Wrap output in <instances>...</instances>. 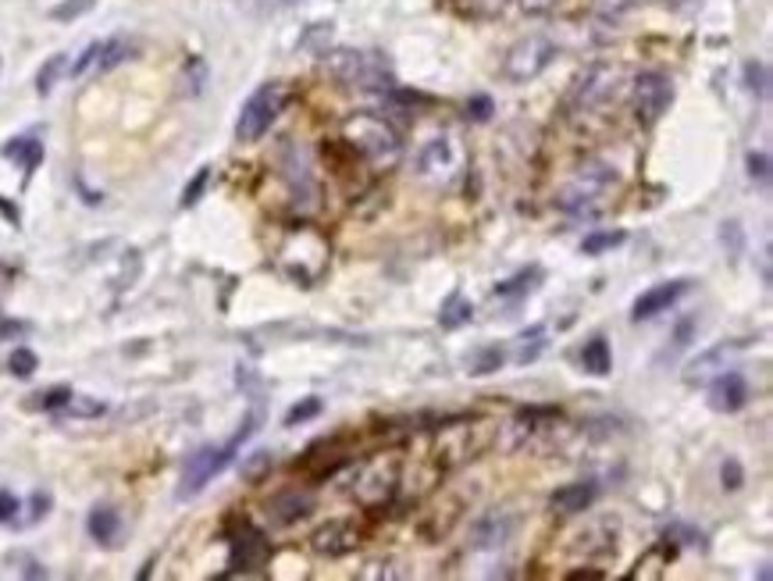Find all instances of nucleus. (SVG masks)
<instances>
[{"mask_svg": "<svg viewBox=\"0 0 773 581\" xmlns=\"http://www.w3.org/2000/svg\"><path fill=\"white\" fill-rule=\"evenodd\" d=\"M342 143L357 150L374 172H389V168H396L403 158L400 132L392 122H385L382 114H368V111L350 114L347 122H342Z\"/></svg>", "mask_w": 773, "mask_h": 581, "instance_id": "nucleus-1", "label": "nucleus"}, {"mask_svg": "<svg viewBox=\"0 0 773 581\" xmlns=\"http://www.w3.org/2000/svg\"><path fill=\"white\" fill-rule=\"evenodd\" d=\"M329 261H332L329 236L314 226H293L279 247V268L300 286L321 282V276L329 271Z\"/></svg>", "mask_w": 773, "mask_h": 581, "instance_id": "nucleus-2", "label": "nucleus"}, {"mask_svg": "<svg viewBox=\"0 0 773 581\" xmlns=\"http://www.w3.org/2000/svg\"><path fill=\"white\" fill-rule=\"evenodd\" d=\"M616 186V172L603 161H589L581 164V172L574 176V182L556 197V203L574 218H595L606 208V197Z\"/></svg>", "mask_w": 773, "mask_h": 581, "instance_id": "nucleus-3", "label": "nucleus"}, {"mask_svg": "<svg viewBox=\"0 0 773 581\" xmlns=\"http://www.w3.org/2000/svg\"><path fill=\"white\" fill-rule=\"evenodd\" d=\"M253 429H257V414H250V418L243 421V429H239V432L225 442V447H203V450H197L193 457H189L185 468H182V485H179L182 500H189V495L203 492V485H208L214 474L225 471V468L232 464L235 450L243 447V442L253 435Z\"/></svg>", "mask_w": 773, "mask_h": 581, "instance_id": "nucleus-4", "label": "nucleus"}, {"mask_svg": "<svg viewBox=\"0 0 773 581\" xmlns=\"http://www.w3.org/2000/svg\"><path fill=\"white\" fill-rule=\"evenodd\" d=\"M329 72L353 90H392V68L378 50H332Z\"/></svg>", "mask_w": 773, "mask_h": 581, "instance_id": "nucleus-5", "label": "nucleus"}, {"mask_svg": "<svg viewBox=\"0 0 773 581\" xmlns=\"http://www.w3.org/2000/svg\"><path fill=\"white\" fill-rule=\"evenodd\" d=\"M285 104H289V87L279 79H271V82H264L261 90H253L250 100L243 104V111H239L235 140L239 143H257L274 126V118L285 111Z\"/></svg>", "mask_w": 773, "mask_h": 581, "instance_id": "nucleus-6", "label": "nucleus"}, {"mask_svg": "<svg viewBox=\"0 0 773 581\" xmlns=\"http://www.w3.org/2000/svg\"><path fill=\"white\" fill-rule=\"evenodd\" d=\"M489 421H453V424H445V429L439 432V442H435V460H439V468H460V464H468V460H474L481 450L489 447Z\"/></svg>", "mask_w": 773, "mask_h": 581, "instance_id": "nucleus-7", "label": "nucleus"}, {"mask_svg": "<svg viewBox=\"0 0 773 581\" xmlns=\"http://www.w3.org/2000/svg\"><path fill=\"white\" fill-rule=\"evenodd\" d=\"M560 58V47L542 37V32H535V37H524L518 40L510 50H506V58H503V79L506 82H531V79H539L549 64H553Z\"/></svg>", "mask_w": 773, "mask_h": 581, "instance_id": "nucleus-8", "label": "nucleus"}, {"mask_svg": "<svg viewBox=\"0 0 773 581\" xmlns=\"http://www.w3.org/2000/svg\"><path fill=\"white\" fill-rule=\"evenodd\" d=\"M271 560V542L257 524L235 521L229 532V574H257Z\"/></svg>", "mask_w": 773, "mask_h": 581, "instance_id": "nucleus-9", "label": "nucleus"}, {"mask_svg": "<svg viewBox=\"0 0 773 581\" xmlns=\"http://www.w3.org/2000/svg\"><path fill=\"white\" fill-rule=\"evenodd\" d=\"M670 104H674V82H670L663 72H642L639 79H634L631 108L642 126H656L670 111Z\"/></svg>", "mask_w": 773, "mask_h": 581, "instance_id": "nucleus-10", "label": "nucleus"}, {"mask_svg": "<svg viewBox=\"0 0 773 581\" xmlns=\"http://www.w3.org/2000/svg\"><path fill=\"white\" fill-rule=\"evenodd\" d=\"M616 79H621V72L610 68V64H592L585 76H578L571 100H566L571 114H592V111L603 108L606 100L616 93Z\"/></svg>", "mask_w": 773, "mask_h": 581, "instance_id": "nucleus-11", "label": "nucleus"}, {"mask_svg": "<svg viewBox=\"0 0 773 581\" xmlns=\"http://www.w3.org/2000/svg\"><path fill=\"white\" fill-rule=\"evenodd\" d=\"M400 485V464L396 457H374L371 464L360 468L357 474V485H353V495L364 507H382L392 492H396Z\"/></svg>", "mask_w": 773, "mask_h": 581, "instance_id": "nucleus-12", "label": "nucleus"}, {"mask_svg": "<svg viewBox=\"0 0 773 581\" xmlns=\"http://www.w3.org/2000/svg\"><path fill=\"white\" fill-rule=\"evenodd\" d=\"M135 54V43L126 40V37H114V40H100V43H90L79 54V61L72 64V76H104L111 72V68L126 64L129 58Z\"/></svg>", "mask_w": 773, "mask_h": 581, "instance_id": "nucleus-13", "label": "nucleus"}, {"mask_svg": "<svg viewBox=\"0 0 773 581\" xmlns=\"http://www.w3.org/2000/svg\"><path fill=\"white\" fill-rule=\"evenodd\" d=\"M456 164H460V150L453 143V136L450 132H442V136H432L424 147H421V158H418V172L424 179H432V182H445L453 172H456Z\"/></svg>", "mask_w": 773, "mask_h": 581, "instance_id": "nucleus-14", "label": "nucleus"}, {"mask_svg": "<svg viewBox=\"0 0 773 581\" xmlns=\"http://www.w3.org/2000/svg\"><path fill=\"white\" fill-rule=\"evenodd\" d=\"M684 293H692V279H674V282H660V286L645 289L631 307V321H649V318L670 311Z\"/></svg>", "mask_w": 773, "mask_h": 581, "instance_id": "nucleus-15", "label": "nucleus"}, {"mask_svg": "<svg viewBox=\"0 0 773 581\" xmlns=\"http://www.w3.org/2000/svg\"><path fill=\"white\" fill-rule=\"evenodd\" d=\"M706 400L716 414H737L749 403V382L742 379V371H720L713 374Z\"/></svg>", "mask_w": 773, "mask_h": 581, "instance_id": "nucleus-16", "label": "nucleus"}, {"mask_svg": "<svg viewBox=\"0 0 773 581\" xmlns=\"http://www.w3.org/2000/svg\"><path fill=\"white\" fill-rule=\"evenodd\" d=\"M357 542H360V535L350 521H329L314 532V550L324 557H347L357 550Z\"/></svg>", "mask_w": 773, "mask_h": 581, "instance_id": "nucleus-17", "label": "nucleus"}, {"mask_svg": "<svg viewBox=\"0 0 773 581\" xmlns=\"http://www.w3.org/2000/svg\"><path fill=\"white\" fill-rule=\"evenodd\" d=\"M745 347H749V339H734V343H720V347H713L710 353L695 357L692 368L684 371V382H689V385H702V382H710L713 374H720V368H727V364H724L727 357H731L734 350H745Z\"/></svg>", "mask_w": 773, "mask_h": 581, "instance_id": "nucleus-18", "label": "nucleus"}, {"mask_svg": "<svg viewBox=\"0 0 773 581\" xmlns=\"http://www.w3.org/2000/svg\"><path fill=\"white\" fill-rule=\"evenodd\" d=\"M285 179L289 186H293V193H300L303 200H314L318 186H314V168H311V158H307V150L285 143ZM297 197V200H300Z\"/></svg>", "mask_w": 773, "mask_h": 581, "instance_id": "nucleus-19", "label": "nucleus"}, {"mask_svg": "<svg viewBox=\"0 0 773 581\" xmlns=\"http://www.w3.org/2000/svg\"><path fill=\"white\" fill-rule=\"evenodd\" d=\"M595 495H599V485L589 478V482H571V485L556 489L549 495V507H553L556 514H585L595 503Z\"/></svg>", "mask_w": 773, "mask_h": 581, "instance_id": "nucleus-20", "label": "nucleus"}, {"mask_svg": "<svg viewBox=\"0 0 773 581\" xmlns=\"http://www.w3.org/2000/svg\"><path fill=\"white\" fill-rule=\"evenodd\" d=\"M311 507H314V500H311L307 492L285 489V492H279V495H274V500L268 503V514H271L274 524H293V521H300V518L311 514Z\"/></svg>", "mask_w": 773, "mask_h": 581, "instance_id": "nucleus-21", "label": "nucleus"}, {"mask_svg": "<svg viewBox=\"0 0 773 581\" xmlns=\"http://www.w3.org/2000/svg\"><path fill=\"white\" fill-rule=\"evenodd\" d=\"M513 532V518L503 514V510H495V514H485L478 524H474V550H495V545H503Z\"/></svg>", "mask_w": 773, "mask_h": 581, "instance_id": "nucleus-22", "label": "nucleus"}, {"mask_svg": "<svg viewBox=\"0 0 773 581\" xmlns=\"http://www.w3.org/2000/svg\"><path fill=\"white\" fill-rule=\"evenodd\" d=\"M4 158L14 161L29 176V172H37L40 161H43V143L37 140V136H14V140L4 147Z\"/></svg>", "mask_w": 773, "mask_h": 581, "instance_id": "nucleus-23", "label": "nucleus"}, {"mask_svg": "<svg viewBox=\"0 0 773 581\" xmlns=\"http://www.w3.org/2000/svg\"><path fill=\"white\" fill-rule=\"evenodd\" d=\"M86 528H90V535L100 545H114L118 532H122V518H118L114 507H97V510H90V521H86Z\"/></svg>", "mask_w": 773, "mask_h": 581, "instance_id": "nucleus-24", "label": "nucleus"}, {"mask_svg": "<svg viewBox=\"0 0 773 581\" xmlns=\"http://www.w3.org/2000/svg\"><path fill=\"white\" fill-rule=\"evenodd\" d=\"M581 368L595 374V379H606V374L613 371V353H610V343L603 335H595L585 343V350H581Z\"/></svg>", "mask_w": 773, "mask_h": 581, "instance_id": "nucleus-25", "label": "nucleus"}, {"mask_svg": "<svg viewBox=\"0 0 773 581\" xmlns=\"http://www.w3.org/2000/svg\"><path fill=\"white\" fill-rule=\"evenodd\" d=\"M628 239L624 229H603V232H589L585 239H581V253H589V258H599V253H606L613 247H621Z\"/></svg>", "mask_w": 773, "mask_h": 581, "instance_id": "nucleus-26", "label": "nucleus"}, {"mask_svg": "<svg viewBox=\"0 0 773 581\" xmlns=\"http://www.w3.org/2000/svg\"><path fill=\"white\" fill-rule=\"evenodd\" d=\"M542 350H545V329H542V324H535V329H531V332H521V335H518V350H513V364H531Z\"/></svg>", "mask_w": 773, "mask_h": 581, "instance_id": "nucleus-27", "label": "nucleus"}, {"mask_svg": "<svg viewBox=\"0 0 773 581\" xmlns=\"http://www.w3.org/2000/svg\"><path fill=\"white\" fill-rule=\"evenodd\" d=\"M471 314H474V307H471L468 300H463V293H453L450 300L442 303L439 321H442V329H460V324L471 321Z\"/></svg>", "mask_w": 773, "mask_h": 581, "instance_id": "nucleus-28", "label": "nucleus"}, {"mask_svg": "<svg viewBox=\"0 0 773 581\" xmlns=\"http://www.w3.org/2000/svg\"><path fill=\"white\" fill-rule=\"evenodd\" d=\"M64 72H68V58H64V54H54V58H50V61L40 68V76H37V93L47 97L50 90L58 87V79H61Z\"/></svg>", "mask_w": 773, "mask_h": 581, "instance_id": "nucleus-29", "label": "nucleus"}, {"mask_svg": "<svg viewBox=\"0 0 773 581\" xmlns=\"http://www.w3.org/2000/svg\"><path fill=\"white\" fill-rule=\"evenodd\" d=\"M745 87L760 100L770 93V68L763 61H745Z\"/></svg>", "mask_w": 773, "mask_h": 581, "instance_id": "nucleus-30", "label": "nucleus"}, {"mask_svg": "<svg viewBox=\"0 0 773 581\" xmlns=\"http://www.w3.org/2000/svg\"><path fill=\"white\" fill-rule=\"evenodd\" d=\"M503 361H506V353H503L500 347H489V350H481V353L474 357L468 371H471V374H478V379H481V374L500 371V368H503Z\"/></svg>", "mask_w": 773, "mask_h": 581, "instance_id": "nucleus-31", "label": "nucleus"}, {"mask_svg": "<svg viewBox=\"0 0 773 581\" xmlns=\"http://www.w3.org/2000/svg\"><path fill=\"white\" fill-rule=\"evenodd\" d=\"M745 164H749V179L760 186V190H770V153L752 150L745 158Z\"/></svg>", "mask_w": 773, "mask_h": 581, "instance_id": "nucleus-32", "label": "nucleus"}, {"mask_svg": "<svg viewBox=\"0 0 773 581\" xmlns=\"http://www.w3.org/2000/svg\"><path fill=\"white\" fill-rule=\"evenodd\" d=\"M274 468V457L268 450H257L247 457V464H243V478L247 482H261V478Z\"/></svg>", "mask_w": 773, "mask_h": 581, "instance_id": "nucleus-33", "label": "nucleus"}, {"mask_svg": "<svg viewBox=\"0 0 773 581\" xmlns=\"http://www.w3.org/2000/svg\"><path fill=\"white\" fill-rule=\"evenodd\" d=\"M37 353L32 350H26V347H19L11 353V361H8V371L14 374V379H32V371H37Z\"/></svg>", "mask_w": 773, "mask_h": 581, "instance_id": "nucleus-34", "label": "nucleus"}, {"mask_svg": "<svg viewBox=\"0 0 773 581\" xmlns=\"http://www.w3.org/2000/svg\"><path fill=\"white\" fill-rule=\"evenodd\" d=\"M72 400V389H47L37 400H29V410H64V403Z\"/></svg>", "mask_w": 773, "mask_h": 581, "instance_id": "nucleus-35", "label": "nucleus"}, {"mask_svg": "<svg viewBox=\"0 0 773 581\" xmlns=\"http://www.w3.org/2000/svg\"><path fill=\"white\" fill-rule=\"evenodd\" d=\"M318 414H321V400H318V397H307V400H300V403L289 407L285 424L293 429V424H303V421H311V418H318Z\"/></svg>", "mask_w": 773, "mask_h": 581, "instance_id": "nucleus-36", "label": "nucleus"}, {"mask_svg": "<svg viewBox=\"0 0 773 581\" xmlns=\"http://www.w3.org/2000/svg\"><path fill=\"white\" fill-rule=\"evenodd\" d=\"M720 239H724V250L731 253V261L742 258V250H745V232L737 221H724V229H720Z\"/></svg>", "mask_w": 773, "mask_h": 581, "instance_id": "nucleus-37", "label": "nucleus"}, {"mask_svg": "<svg viewBox=\"0 0 773 581\" xmlns=\"http://www.w3.org/2000/svg\"><path fill=\"white\" fill-rule=\"evenodd\" d=\"M64 410H68V414H72V418H100V414H104V403H100V400L76 397V392H72V400L64 403Z\"/></svg>", "mask_w": 773, "mask_h": 581, "instance_id": "nucleus-38", "label": "nucleus"}, {"mask_svg": "<svg viewBox=\"0 0 773 581\" xmlns=\"http://www.w3.org/2000/svg\"><path fill=\"white\" fill-rule=\"evenodd\" d=\"M208 182H211V168H200V172L193 176V182L182 190V208H193V203H200L203 190H208Z\"/></svg>", "mask_w": 773, "mask_h": 581, "instance_id": "nucleus-39", "label": "nucleus"}, {"mask_svg": "<svg viewBox=\"0 0 773 581\" xmlns=\"http://www.w3.org/2000/svg\"><path fill=\"white\" fill-rule=\"evenodd\" d=\"M90 8H93V0H64V4H58L54 11H50V19L72 22V19H79V14H86Z\"/></svg>", "mask_w": 773, "mask_h": 581, "instance_id": "nucleus-40", "label": "nucleus"}, {"mask_svg": "<svg viewBox=\"0 0 773 581\" xmlns=\"http://www.w3.org/2000/svg\"><path fill=\"white\" fill-rule=\"evenodd\" d=\"M720 478H724V482H720V485H724V492H737V489H742V482H745V471H742V464H737L734 457H727L724 468H720Z\"/></svg>", "mask_w": 773, "mask_h": 581, "instance_id": "nucleus-41", "label": "nucleus"}, {"mask_svg": "<svg viewBox=\"0 0 773 581\" xmlns=\"http://www.w3.org/2000/svg\"><path fill=\"white\" fill-rule=\"evenodd\" d=\"M492 97H471L468 100V118H471V122H489V118H492Z\"/></svg>", "mask_w": 773, "mask_h": 581, "instance_id": "nucleus-42", "label": "nucleus"}, {"mask_svg": "<svg viewBox=\"0 0 773 581\" xmlns=\"http://www.w3.org/2000/svg\"><path fill=\"white\" fill-rule=\"evenodd\" d=\"M692 332H695V318H684V321L677 324V332H674V350H666V353H670V357H677L681 350H689Z\"/></svg>", "mask_w": 773, "mask_h": 581, "instance_id": "nucleus-43", "label": "nucleus"}, {"mask_svg": "<svg viewBox=\"0 0 773 581\" xmlns=\"http://www.w3.org/2000/svg\"><path fill=\"white\" fill-rule=\"evenodd\" d=\"M47 510H50V495H47V492H37V495L29 500V518H22L19 524H37V521H43Z\"/></svg>", "mask_w": 773, "mask_h": 581, "instance_id": "nucleus-44", "label": "nucleus"}, {"mask_svg": "<svg viewBox=\"0 0 773 581\" xmlns=\"http://www.w3.org/2000/svg\"><path fill=\"white\" fill-rule=\"evenodd\" d=\"M634 4H639V0H599L595 11L603 14V19H621V14H624L628 8H634Z\"/></svg>", "mask_w": 773, "mask_h": 581, "instance_id": "nucleus-45", "label": "nucleus"}, {"mask_svg": "<svg viewBox=\"0 0 773 581\" xmlns=\"http://www.w3.org/2000/svg\"><path fill=\"white\" fill-rule=\"evenodd\" d=\"M0 524H19V500H14V492H0Z\"/></svg>", "mask_w": 773, "mask_h": 581, "instance_id": "nucleus-46", "label": "nucleus"}, {"mask_svg": "<svg viewBox=\"0 0 773 581\" xmlns=\"http://www.w3.org/2000/svg\"><path fill=\"white\" fill-rule=\"evenodd\" d=\"M539 276V271H531V276H518V279H510V282H503L500 289H495V293H524V289H531V286H535V282H531V279H535Z\"/></svg>", "mask_w": 773, "mask_h": 581, "instance_id": "nucleus-47", "label": "nucleus"}, {"mask_svg": "<svg viewBox=\"0 0 773 581\" xmlns=\"http://www.w3.org/2000/svg\"><path fill=\"white\" fill-rule=\"evenodd\" d=\"M518 4H521L528 14H542V11H549V8H556L560 0H518Z\"/></svg>", "mask_w": 773, "mask_h": 581, "instance_id": "nucleus-48", "label": "nucleus"}, {"mask_svg": "<svg viewBox=\"0 0 773 581\" xmlns=\"http://www.w3.org/2000/svg\"><path fill=\"white\" fill-rule=\"evenodd\" d=\"M19 332H26V324H11V321L0 324V335H19Z\"/></svg>", "mask_w": 773, "mask_h": 581, "instance_id": "nucleus-49", "label": "nucleus"}, {"mask_svg": "<svg viewBox=\"0 0 773 581\" xmlns=\"http://www.w3.org/2000/svg\"><path fill=\"white\" fill-rule=\"evenodd\" d=\"M571 578H603V571H571Z\"/></svg>", "mask_w": 773, "mask_h": 581, "instance_id": "nucleus-50", "label": "nucleus"}, {"mask_svg": "<svg viewBox=\"0 0 773 581\" xmlns=\"http://www.w3.org/2000/svg\"><path fill=\"white\" fill-rule=\"evenodd\" d=\"M285 4H297V0H285Z\"/></svg>", "mask_w": 773, "mask_h": 581, "instance_id": "nucleus-51", "label": "nucleus"}]
</instances>
